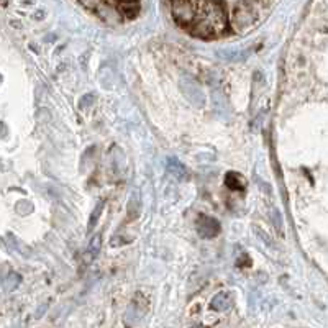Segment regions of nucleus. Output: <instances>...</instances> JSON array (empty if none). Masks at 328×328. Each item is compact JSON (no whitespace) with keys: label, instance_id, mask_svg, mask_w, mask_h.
<instances>
[{"label":"nucleus","instance_id":"obj_2","mask_svg":"<svg viewBox=\"0 0 328 328\" xmlns=\"http://www.w3.org/2000/svg\"><path fill=\"white\" fill-rule=\"evenodd\" d=\"M266 0H240L233 8L232 23L233 28L240 33H245L258 23L262 15Z\"/></svg>","mask_w":328,"mask_h":328},{"label":"nucleus","instance_id":"obj_5","mask_svg":"<svg viewBox=\"0 0 328 328\" xmlns=\"http://www.w3.org/2000/svg\"><path fill=\"white\" fill-rule=\"evenodd\" d=\"M225 184H227L228 189L232 190H245L246 189V181L245 177L238 172H228L227 177H225Z\"/></svg>","mask_w":328,"mask_h":328},{"label":"nucleus","instance_id":"obj_7","mask_svg":"<svg viewBox=\"0 0 328 328\" xmlns=\"http://www.w3.org/2000/svg\"><path fill=\"white\" fill-rule=\"evenodd\" d=\"M167 166H169V171H171V174H174V176H177L179 179H182V177L186 176V167L182 166V164L177 161L176 158H171L169 159V163H167Z\"/></svg>","mask_w":328,"mask_h":328},{"label":"nucleus","instance_id":"obj_8","mask_svg":"<svg viewBox=\"0 0 328 328\" xmlns=\"http://www.w3.org/2000/svg\"><path fill=\"white\" fill-rule=\"evenodd\" d=\"M102 207H104V202L98 204L95 207V210H94V215L91 217V223H89V232H91V230L97 225V220H98V217H100V213H102Z\"/></svg>","mask_w":328,"mask_h":328},{"label":"nucleus","instance_id":"obj_4","mask_svg":"<svg viewBox=\"0 0 328 328\" xmlns=\"http://www.w3.org/2000/svg\"><path fill=\"white\" fill-rule=\"evenodd\" d=\"M197 233L202 238H213L220 233V223L213 217L200 215L197 220Z\"/></svg>","mask_w":328,"mask_h":328},{"label":"nucleus","instance_id":"obj_6","mask_svg":"<svg viewBox=\"0 0 328 328\" xmlns=\"http://www.w3.org/2000/svg\"><path fill=\"white\" fill-rule=\"evenodd\" d=\"M230 305H232V297H230L227 292L217 294L213 297V301L210 302V308H212V310H217V312L227 310V308H230Z\"/></svg>","mask_w":328,"mask_h":328},{"label":"nucleus","instance_id":"obj_1","mask_svg":"<svg viewBox=\"0 0 328 328\" xmlns=\"http://www.w3.org/2000/svg\"><path fill=\"white\" fill-rule=\"evenodd\" d=\"M195 17L190 31L197 38H215L228 30V15L218 0H195Z\"/></svg>","mask_w":328,"mask_h":328},{"label":"nucleus","instance_id":"obj_3","mask_svg":"<svg viewBox=\"0 0 328 328\" xmlns=\"http://www.w3.org/2000/svg\"><path fill=\"white\" fill-rule=\"evenodd\" d=\"M171 12L177 25L190 26L195 17V3L194 0H171Z\"/></svg>","mask_w":328,"mask_h":328}]
</instances>
